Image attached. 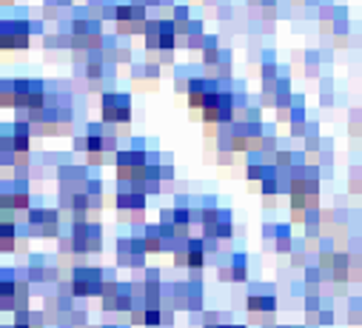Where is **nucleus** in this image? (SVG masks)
<instances>
[{"instance_id": "obj_11", "label": "nucleus", "mask_w": 362, "mask_h": 328, "mask_svg": "<svg viewBox=\"0 0 362 328\" xmlns=\"http://www.w3.org/2000/svg\"><path fill=\"white\" fill-rule=\"evenodd\" d=\"M18 166V151L12 146V137L4 134L0 137V169H15Z\"/></svg>"}, {"instance_id": "obj_10", "label": "nucleus", "mask_w": 362, "mask_h": 328, "mask_svg": "<svg viewBox=\"0 0 362 328\" xmlns=\"http://www.w3.org/2000/svg\"><path fill=\"white\" fill-rule=\"evenodd\" d=\"M259 77H262V83H277V77H280V66L274 60V54L265 52L262 60H259Z\"/></svg>"}, {"instance_id": "obj_4", "label": "nucleus", "mask_w": 362, "mask_h": 328, "mask_svg": "<svg viewBox=\"0 0 362 328\" xmlns=\"http://www.w3.org/2000/svg\"><path fill=\"white\" fill-rule=\"evenodd\" d=\"M0 206H4L6 211H23V209H29V206H32L26 177L4 180V186H0Z\"/></svg>"}, {"instance_id": "obj_6", "label": "nucleus", "mask_w": 362, "mask_h": 328, "mask_svg": "<svg viewBox=\"0 0 362 328\" xmlns=\"http://www.w3.org/2000/svg\"><path fill=\"white\" fill-rule=\"evenodd\" d=\"M146 242H143V234L137 237H123L117 242V263L120 266H129V269H146Z\"/></svg>"}, {"instance_id": "obj_3", "label": "nucleus", "mask_w": 362, "mask_h": 328, "mask_svg": "<svg viewBox=\"0 0 362 328\" xmlns=\"http://www.w3.org/2000/svg\"><path fill=\"white\" fill-rule=\"evenodd\" d=\"M103 283H106V274L103 269H92V266H77L71 271V297H100L103 291Z\"/></svg>"}, {"instance_id": "obj_5", "label": "nucleus", "mask_w": 362, "mask_h": 328, "mask_svg": "<svg viewBox=\"0 0 362 328\" xmlns=\"http://www.w3.org/2000/svg\"><path fill=\"white\" fill-rule=\"evenodd\" d=\"M26 231L37 237H54L60 231V211L57 209H29Z\"/></svg>"}, {"instance_id": "obj_1", "label": "nucleus", "mask_w": 362, "mask_h": 328, "mask_svg": "<svg viewBox=\"0 0 362 328\" xmlns=\"http://www.w3.org/2000/svg\"><path fill=\"white\" fill-rule=\"evenodd\" d=\"M100 123L103 126H129L132 123V95L106 89L100 95Z\"/></svg>"}, {"instance_id": "obj_13", "label": "nucleus", "mask_w": 362, "mask_h": 328, "mask_svg": "<svg viewBox=\"0 0 362 328\" xmlns=\"http://www.w3.org/2000/svg\"><path fill=\"white\" fill-rule=\"evenodd\" d=\"M43 46H46L49 52H69V37L60 35V32H54V35H46V37H43Z\"/></svg>"}, {"instance_id": "obj_12", "label": "nucleus", "mask_w": 362, "mask_h": 328, "mask_svg": "<svg viewBox=\"0 0 362 328\" xmlns=\"http://www.w3.org/2000/svg\"><path fill=\"white\" fill-rule=\"evenodd\" d=\"M274 242H277V252H291L294 249L291 228L288 226H274Z\"/></svg>"}, {"instance_id": "obj_16", "label": "nucleus", "mask_w": 362, "mask_h": 328, "mask_svg": "<svg viewBox=\"0 0 362 328\" xmlns=\"http://www.w3.org/2000/svg\"><path fill=\"white\" fill-rule=\"evenodd\" d=\"M15 0H0V9H6V6H12Z\"/></svg>"}, {"instance_id": "obj_14", "label": "nucleus", "mask_w": 362, "mask_h": 328, "mask_svg": "<svg viewBox=\"0 0 362 328\" xmlns=\"http://www.w3.org/2000/svg\"><path fill=\"white\" fill-rule=\"evenodd\" d=\"M115 63H132V46L126 40H117V52H115Z\"/></svg>"}, {"instance_id": "obj_17", "label": "nucleus", "mask_w": 362, "mask_h": 328, "mask_svg": "<svg viewBox=\"0 0 362 328\" xmlns=\"http://www.w3.org/2000/svg\"><path fill=\"white\" fill-rule=\"evenodd\" d=\"M0 328H4V325H0Z\"/></svg>"}, {"instance_id": "obj_8", "label": "nucleus", "mask_w": 362, "mask_h": 328, "mask_svg": "<svg viewBox=\"0 0 362 328\" xmlns=\"http://www.w3.org/2000/svg\"><path fill=\"white\" fill-rule=\"evenodd\" d=\"M183 252H186V269H203L206 266V249H203V240H194L189 237L186 245H183Z\"/></svg>"}, {"instance_id": "obj_9", "label": "nucleus", "mask_w": 362, "mask_h": 328, "mask_svg": "<svg viewBox=\"0 0 362 328\" xmlns=\"http://www.w3.org/2000/svg\"><path fill=\"white\" fill-rule=\"evenodd\" d=\"M168 20H171V26H174V35H177V37H183V35H186V29H189V23H192L194 18H192V9H189V6L174 4V6H171Z\"/></svg>"}, {"instance_id": "obj_15", "label": "nucleus", "mask_w": 362, "mask_h": 328, "mask_svg": "<svg viewBox=\"0 0 362 328\" xmlns=\"http://www.w3.org/2000/svg\"><path fill=\"white\" fill-rule=\"evenodd\" d=\"M146 6L148 9H171L174 0H146Z\"/></svg>"}, {"instance_id": "obj_7", "label": "nucleus", "mask_w": 362, "mask_h": 328, "mask_svg": "<svg viewBox=\"0 0 362 328\" xmlns=\"http://www.w3.org/2000/svg\"><path fill=\"white\" fill-rule=\"evenodd\" d=\"M248 317L254 320V322H268V320H274V311H277V300H274V294H251L248 297Z\"/></svg>"}, {"instance_id": "obj_2", "label": "nucleus", "mask_w": 362, "mask_h": 328, "mask_svg": "<svg viewBox=\"0 0 362 328\" xmlns=\"http://www.w3.org/2000/svg\"><path fill=\"white\" fill-rule=\"evenodd\" d=\"M32 46V23L26 18L0 20V49L4 52H26Z\"/></svg>"}]
</instances>
